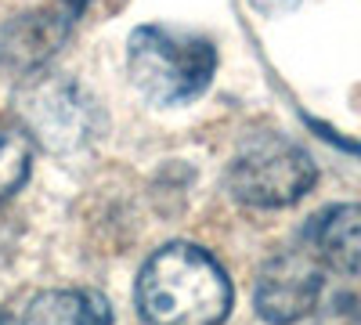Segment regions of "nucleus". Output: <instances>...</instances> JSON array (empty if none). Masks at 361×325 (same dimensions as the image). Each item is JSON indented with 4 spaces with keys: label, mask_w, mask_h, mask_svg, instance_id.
I'll return each mask as SVG.
<instances>
[{
    "label": "nucleus",
    "mask_w": 361,
    "mask_h": 325,
    "mask_svg": "<svg viewBox=\"0 0 361 325\" xmlns=\"http://www.w3.org/2000/svg\"><path fill=\"white\" fill-rule=\"evenodd\" d=\"M137 311L148 325H221L231 311V282L206 250L170 243L141 268Z\"/></svg>",
    "instance_id": "nucleus-1"
},
{
    "label": "nucleus",
    "mask_w": 361,
    "mask_h": 325,
    "mask_svg": "<svg viewBox=\"0 0 361 325\" xmlns=\"http://www.w3.org/2000/svg\"><path fill=\"white\" fill-rule=\"evenodd\" d=\"M127 73L148 105L180 109L206 94L217 73V47L188 29L137 25L127 40Z\"/></svg>",
    "instance_id": "nucleus-2"
},
{
    "label": "nucleus",
    "mask_w": 361,
    "mask_h": 325,
    "mask_svg": "<svg viewBox=\"0 0 361 325\" xmlns=\"http://www.w3.org/2000/svg\"><path fill=\"white\" fill-rule=\"evenodd\" d=\"M318 181L314 159L282 134H253L228 163V192L257 210H282Z\"/></svg>",
    "instance_id": "nucleus-3"
},
{
    "label": "nucleus",
    "mask_w": 361,
    "mask_h": 325,
    "mask_svg": "<svg viewBox=\"0 0 361 325\" xmlns=\"http://www.w3.org/2000/svg\"><path fill=\"white\" fill-rule=\"evenodd\" d=\"M18 127L40 149L62 156L90 145L102 130V109L73 76H33L15 98Z\"/></svg>",
    "instance_id": "nucleus-4"
},
{
    "label": "nucleus",
    "mask_w": 361,
    "mask_h": 325,
    "mask_svg": "<svg viewBox=\"0 0 361 325\" xmlns=\"http://www.w3.org/2000/svg\"><path fill=\"white\" fill-rule=\"evenodd\" d=\"M325 300V271L304 243L275 253L257 278V314L271 325H293L318 314Z\"/></svg>",
    "instance_id": "nucleus-5"
},
{
    "label": "nucleus",
    "mask_w": 361,
    "mask_h": 325,
    "mask_svg": "<svg viewBox=\"0 0 361 325\" xmlns=\"http://www.w3.org/2000/svg\"><path fill=\"white\" fill-rule=\"evenodd\" d=\"M69 11H22L0 25V69L37 76V69L69 37Z\"/></svg>",
    "instance_id": "nucleus-6"
},
{
    "label": "nucleus",
    "mask_w": 361,
    "mask_h": 325,
    "mask_svg": "<svg viewBox=\"0 0 361 325\" xmlns=\"http://www.w3.org/2000/svg\"><path fill=\"white\" fill-rule=\"evenodd\" d=\"M22 325H112V307L98 289H47L29 300Z\"/></svg>",
    "instance_id": "nucleus-7"
},
{
    "label": "nucleus",
    "mask_w": 361,
    "mask_h": 325,
    "mask_svg": "<svg viewBox=\"0 0 361 325\" xmlns=\"http://www.w3.org/2000/svg\"><path fill=\"white\" fill-rule=\"evenodd\" d=\"M33 166V141L11 120H0V206H4L29 177Z\"/></svg>",
    "instance_id": "nucleus-8"
},
{
    "label": "nucleus",
    "mask_w": 361,
    "mask_h": 325,
    "mask_svg": "<svg viewBox=\"0 0 361 325\" xmlns=\"http://www.w3.org/2000/svg\"><path fill=\"white\" fill-rule=\"evenodd\" d=\"M250 4H253L260 15H286V11L300 8L304 0H250Z\"/></svg>",
    "instance_id": "nucleus-9"
},
{
    "label": "nucleus",
    "mask_w": 361,
    "mask_h": 325,
    "mask_svg": "<svg viewBox=\"0 0 361 325\" xmlns=\"http://www.w3.org/2000/svg\"><path fill=\"white\" fill-rule=\"evenodd\" d=\"M58 4H62V8L69 11V15H80V11L87 8V0H58Z\"/></svg>",
    "instance_id": "nucleus-10"
},
{
    "label": "nucleus",
    "mask_w": 361,
    "mask_h": 325,
    "mask_svg": "<svg viewBox=\"0 0 361 325\" xmlns=\"http://www.w3.org/2000/svg\"><path fill=\"white\" fill-rule=\"evenodd\" d=\"M0 325H8V318H4V314H0Z\"/></svg>",
    "instance_id": "nucleus-11"
}]
</instances>
